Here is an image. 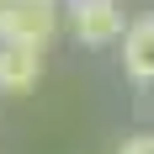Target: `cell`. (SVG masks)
Segmentation results:
<instances>
[{
    "label": "cell",
    "mask_w": 154,
    "mask_h": 154,
    "mask_svg": "<svg viewBox=\"0 0 154 154\" xmlns=\"http://www.w3.org/2000/svg\"><path fill=\"white\" fill-rule=\"evenodd\" d=\"M64 11H69V32H75V43L85 48H112L122 37V0H64Z\"/></svg>",
    "instance_id": "1"
},
{
    "label": "cell",
    "mask_w": 154,
    "mask_h": 154,
    "mask_svg": "<svg viewBox=\"0 0 154 154\" xmlns=\"http://www.w3.org/2000/svg\"><path fill=\"white\" fill-rule=\"evenodd\" d=\"M59 16H64V0H11L5 5V37L48 48L53 32H59Z\"/></svg>",
    "instance_id": "2"
},
{
    "label": "cell",
    "mask_w": 154,
    "mask_h": 154,
    "mask_svg": "<svg viewBox=\"0 0 154 154\" xmlns=\"http://www.w3.org/2000/svg\"><path fill=\"white\" fill-rule=\"evenodd\" d=\"M43 80V48L32 43H0V96H27Z\"/></svg>",
    "instance_id": "3"
},
{
    "label": "cell",
    "mask_w": 154,
    "mask_h": 154,
    "mask_svg": "<svg viewBox=\"0 0 154 154\" xmlns=\"http://www.w3.org/2000/svg\"><path fill=\"white\" fill-rule=\"evenodd\" d=\"M117 59H122V75L133 85H154V16H138V21H128L122 37H117Z\"/></svg>",
    "instance_id": "4"
},
{
    "label": "cell",
    "mask_w": 154,
    "mask_h": 154,
    "mask_svg": "<svg viewBox=\"0 0 154 154\" xmlns=\"http://www.w3.org/2000/svg\"><path fill=\"white\" fill-rule=\"evenodd\" d=\"M117 154H154V133H128L117 143Z\"/></svg>",
    "instance_id": "5"
},
{
    "label": "cell",
    "mask_w": 154,
    "mask_h": 154,
    "mask_svg": "<svg viewBox=\"0 0 154 154\" xmlns=\"http://www.w3.org/2000/svg\"><path fill=\"white\" fill-rule=\"evenodd\" d=\"M0 43H5V5H0Z\"/></svg>",
    "instance_id": "6"
},
{
    "label": "cell",
    "mask_w": 154,
    "mask_h": 154,
    "mask_svg": "<svg viewBox=\"0 0 154 154\" xmlns=\"http://www.w3.org/2000/svg\"><path fill=\"white\" fill-rule=\"evenodd\" d=\"M0 5H11V0H0Z\"/></svg>",
    "instance_id": "7"
}]
</instances>
